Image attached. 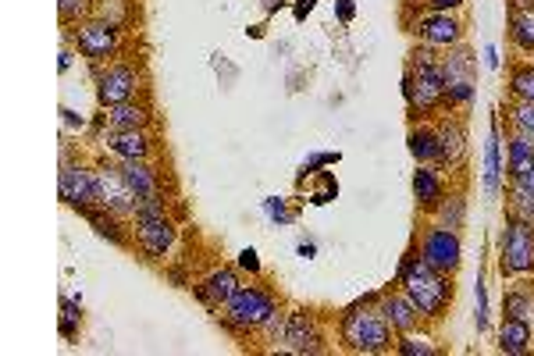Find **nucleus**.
Returning <instances> with one entry per match:
<instances>
[{"label": "nucleus", "instance_id": "obj_1", "mask_svg": "<svg viewBox=\"0 0 534 356\" xmlns=\"http://www.w3.org/2000/svg\"><path fill=\"white\" fill-rule=\"evenodd\" d=\"M399 282L406 285V296L413 300V307L421 310V317H442L449 300H453V285L449 275L435 271L424 257L406 253L403 267H399Z\"/></svg>", "mask_w": 534, "mask_h": 356}, {"label": "nucleus", "instance_id": "obj_2", "mask_svg": "<svg viewBox=\"0 0 534 356\" xmlns=\"http://www.w3.org/2000/svg\"><path fill=\"white\" fill-rule=\"evenodd\" d=\"M403 93L406 104L413 114H428L435 111L445 100V72H442V57L431 54V47L424 43L421 50H413V61L403 75Z\"/></svg>", "mask_w": 534, "mask_h": 356}, {"label": "nucleus", "instance_id": "obj_3", "mask_svg": "<svg viewBox=\"0 0 534 356\" xmlns=\"http://www.w3.org/2000/svg\"><path fill=\"white\" fill-rule=\"evenodd\" d=\"M342 342L353 353H385L392 349V324L381 310H349L342 317Z\"/></svg>", "mask_w": 534, "mask_h": 356}, {"label": "nucleus", "instance_id": "obj_4", "mask_svg": "<svg viewBox=\"0 0 534 356\" xmlns=\"http://www.w3.org/2000/svg\"><path fill=\"white\" fill-rule=\"evenodd\" d=\"M275 300H271V292L257 289H239L232 300L225 303V321L235 324V328H264L271 317H275Z\"/></svg>", "mask_w": 534, "mask_h": 356}, {"label": "nucleus", "instance_id": "obj_5", "mask_svg": "<svg viewBox=\"0 0 534 356\" xmlns=\"http://www.w3.org/2000/svg\"><path fill=\"white\" fill-rule=\"evenodd\" d=\"M502 275H527L534 271V225L531 221L510 218L502 232Z\"/></svg>", "mask_w": 534, "mask_h": 356}, {"label": "nucleus", "instance_id": "obj_6", "mask_svg": "<svg viewBox=\"0 0 534 356\" xmlns=\"http://www.w3.org/2000/svg\"><path fill=\"white\" fill-rule=\"evenodd\" d=\"M136 235L139 243H143L146 253H154V257H164L175 243V228L171 221L164 218L161 203H139L136 211Z\"/></svg>", "mask_w": 534, "mask_h": 356}, {"label": "nucleus", "instance_id": "obj_7", "mask_svg": "<svg viewBox=\"0 0 534 356\" xmlns=\"http://www.w3.org/2000/svg\"><path fill=\"white\" fill-rule=\"evenodd\" d=\"M421 257L428 260L435 271H442V275H453L456 267H460V257H463L460 235H456L453 228H445V225L428 228L424 239H421Z\"/></svg>", "mask_w": 534, "mask_h": 356}, {"label": "nucleus", "instance_id": "obj_8", "mask_svg": "<svg viewBox=\"0 0 534 356\" xmlns=\"http://www.w3.org/2000/svg\"><path fill=\"white\" fill-rule=\"evenodd\" d=\"M93 178H97V200L104 203L107 211L114 214H136L139 211V200L136 193L129 189V182H125L122 168H100L93 171Z\"/></svg>", "mask_w": 534, "mask_h": 356}, {"label": "nucleus", "instance_id": "obj_9", "mask_svg": "<svg viewBox=\"0 0 534 356\" xmlns=\"http://www.w3.org/2000/svg\"><path fill=\"white\" fill-rule=\"evenodd\" d=\"M75 43L79 50L89 57V61H104L118 50V25L114 22H86L79 25V33H75Z\"/></svg>", "mask_w": 534, "mask_h": 356}, {"label": "nucleus", "instance_id": "obj_10", "mask_svg": "<svg viewBox=\"0 0 534 356\" xmlns=\"http://www.w3.org/2000/svg\"><path fill=\"white\" fill-rule=\"evenodd\" d=\"M282 342H285V349H292V353H317V349H321V332H317L314 314H307V310H292V314L285 317Z\"/></svg>", "mask_w": 534, "mask_h": 356}, {"label": "nucleus", "instance_id": "obj_11", "mask_svg": "<svg viewBox=\"0 0 534 356\" xmlns=\"http://www.w3.org/2000/svg\"><path fill=\"white\" fill-rule=\"evenodd\" d=\"M61 196H65V203L79 207V211H86V207L100 203L97 200V178H93V171L75 168V164H65V171H61Z\"/></svg>", "mask_w": 534, "mask_h": 356}, {"label": "nucleus", "instance_id": "obj_12", "mask_svg": "<svg viewBox=\"0 0 534 356\" xmlns=\"http://www.w3.org/2000/svg\"><path fill=\"white\" fill-rule=\"evenodd\" d=\"M413 33L421 36L428 47H456L460 36H463V29L449 11H431V15H424L421 22H417Z\"/></svg>", "mask_w": 534, "mask_h": 356}, {"label": "nucleus", "instance_id": "obj_13", "mask_svg": "<svg viewBox=\"0 0 534 356\" xmlns=\"http://www.w3.org/2000/svg\"><path fill=\"white\" fill-rule=\"evenodd\" d=\"M139 79L136 72H132L129 65H114L107 68L104 75H100V86H97V97L104 107H118L125 104V100H132V93H136Z\"/></svg>", "mask_w": 534, "mask_h": 356}, {"label": "nucleus", "instance_id": "obj_14", "mask_svg": "<svg viewBox=\"0 0 534 356\" xmlns=\"http://www.w3.org/2000/svg\"><path fill=\"white\" fill-rule=\"evenodd\" d=\"M381 317L392 324V332H413L417 321H421V310L413 307L410 296H399V292H389V296H381Z\"/></svg>", "mask_w": 534, "mask_h": 356}, {"label": "nucleus", "instance_id": "obj_15", "mask_svg": "<svg viewBox=\"0 0 534 356\" xmlns=\"http://www.w3.org/2000/svg\"><path fill=\"white\" fill-rule=\"evenodd\" d=\"M122 175L129 182V189L136 193L139 203H161V189H157V178L154 171L146 168L143 161H125L122 164Z\"/></svg>", "mask_w": 534, "mask_h": 356}, {"label": "nucleus", "instance_id": "obj_16", "mask_svg": "<svg viewBox=\"0 0 534 356\" xmlns=\"http://www.w3.org/2000/svg\"><path fill=\"white\" fill-rule=\"evenodd\" d=\"M239 292V278H235V271H214L207 282L196 289V296H200L207 307H221V303H228Z\"/></svg>", "mask_w": 534, "mask_h": 356}, {"label": "nucleus", "instance_id": "obj_17", "mask_svg": "<svg viewBox=\"0 0 534 356\" xmlns=\"http://www.w3.org/2000/svg\"><path fill=\"white\" fill-rule=\"evenodd\" d=\"M410 154L417 157V164H442V143H438V129L428 125H413L410 129Z\"/></svg>", "mask_w": 534, "mask_h": 356}, {"label": "nucleus", "instance_id": "obj_18", "mask_svg": "<svg viewBox=\"0 0 534 356\" xmlns=\"http://www.w3.org/2000/svg\"><path fill=\"white\" fill-rule=\"evenodd\" d=\"M499 349L510 356H520L531 349V324L520 321V317H506L499 328Z\"/></svg>", "mask_w": 534, "mask_h": 356}, {"label": "nucleus", "instance_id": "obj_19", "mask_svg": "<svg viewBox=\"0 0 534 356\" xmlns=\"http://www.w3.org/2000/svg\"><path fill=\"white\" fill-rule=\"evenodd\" d=\"M438 143H442V164H456L467 150V129L456 118L438 125Z\"/></svg>", "mask_w": 534, "mask_h": 356}, {"label": "nucleus", "instance_id": "obj_20", "mask_svg": "<svg viewBox=\"0 0 534 356\" xmlns=\"http://www.w3.org/2000/svg\"><path fill=\"white\" fill-rule=\"evenodd\" d=\"M413 196L421 200V207H435L442 203V178H438L435 164H421L413 175Z\"/></svg>", "mask_w": 534, "mask_h": 356}, {"label": "nucleus", "instance_id": "obj_21", "mask_svg": "<svg viewBox=\"0 0 534 356\" xmlns=\"http://www.w3.org/2000/svg\"><path fill=\"white\" fill-rule=\"evenodd\" d=\"M107 146H111L118 157H125V161H143V157L150 154V143H146V136L139 129H132V132H111Z\"/></svg>", "mask_w": 534, "mask_h": 356}, {"label": "nucleus", "instance_id": "obj_22", "mask_svg": "<svg viewBox=\"0 0 534 356\" xmlns=\"http://www.w3.org/2000/svg\"><path fill=\"white\" fill-rule=\"evenodd\" d=\"M474 65H478V57L470 54V50H453V54L442 57V72L445 82H474Z\"/></svg>", "mask_w": 534, "mask_h": 356}, {"label": "nucleus", "instance_id": "obj_23", "mask_svg": "<svg viewBox=\"0 0 534 356\" xmlns=\"http://www.w3.org/2000/svg\"><path fill=\"white\" fill-rule=\"evenodd\" d=\"M527 168H534V143L527 136H520V132H513L510 154H506V171H510V178H520Z\"/></svg>", "mask_w": 534, "mask_h": 356}, {"label": "nucleus", "instance_id": "obj_24", "mask_svg": "<svg viewBox=\"0 0 534 356\" xmlns=\"http://www.w3.org/2000/svg\"><path fill=\"white\" fill-rule=\"evenodd\" d=\"M107 122H111V132H132V129H143L146 125V107L132 104V100H125V104L111 107V114H107Z\"/></svg>", "mask_w": 534, "mask_h": 356}, {"label": "nucleus", "instance_id": "obj_25", "mask_svg": "<svg viewBox=\"0 0 534 356\" xmlns=\"http://www.w3.org/2000/svg\"><path fill=\"white\" fill-rule=\"evenodd\" d=\"M510 36L524 54H534V11H513Z\"/></svg>", "mask_w": 534, "mask_h": 356}, {"label": "nucleus", "instance_id": "obj_26", "mask_svg": "<svg viewBox=\"0 0 534 356\" xmlns=\"http://www.w3.org/2000/svg\"><path fill=\"white\" fill-rule=\"evenodd\" d=\"M86 221L93 228H97V235H104V239H111V243H118V246H125V235H122V228H118V214L114 211H107V214H100V211H93V207H86Z\"/></svg>", "mask_w": 534, "mask_h": 356}, {"label": "nucleus", "instance_id": "obj_27", "mask_svg": "<svg viewBox=\"0 0 534 356\" xmlns=\"http://www.w3.org/2000/svg\"><path fill=\"white\" fill-rule=\"evenodd\" d=\"M499 175H502V168H499V125H495L492 139H488V150H485V189H488V196L499 193Z\"/></svg>", "mask_w": 534, "mask_h": 356}, {"label": "nucleus", "instance_id": "obj_28", "mask_svg": "<svg viewBox=\"0 0 534 356\" xmlns=\"http://www.w3.org/2000/svg\"><path fill=\"white\" fill-rule=\"evenodd\" d=\"M510 218L531 221L534 225V193L527 186H520V182H513L510 189Z\"/></svg>", "mask_w": 534, "mask_h": 356}, {"label": "nucleus", "instance_id": "obj_29", "mask_svg": "<svg viewBox=\"0 0 534 356\" xmlns=\"http://www.w3.org/2000/svg\"><path fill=\"white\" fill-rule=\"evenodd\" d=\"M506 314H510V317H520V321L531 324V321H534V292H531V289L510 292V296H506Z\"/></svg>", "mask_w": 534, "mask_h": 356}, {"label": "nucleus", "instance_id": "obj_30", "mask_svg": "<svg viewBox=\"0 0 534 356\" xmlns=\"http://www.w3.org/2000/svg\"><path fill=\"white\" fill-rule=\"evenodd\" d=\"M510 89H513V97H517V100H527V104H534V65L513 68Z\"/></svg>", "mask_w": 534, "mask_h": 356}, {"label": "nucleus", "instance_id": "obj_31", "mask_svg": "<svg viewBox=\"0 0 534 356\" xmlns=\"http://www.w3.org/2000/svg\"><path fill=\"white\" fill-rule=\"evenodd\" d=\"M396 349L403 356H435V342L428 339V335H413V332H403V339L396 342Z\"/></svg>", "mask_w": 534, "mask_h": 356}, {"label": "nucleus", "instance_id": "obj_32", "mask_svg": "<svg viewBox=\"0 0 534 356\" xmlns=\"http://www.w3.org/2000/svg\"><path fill=\"white\" fill-rule=\"evenodd\" d=\"M463 214H467V207H463L460 196H449V200L438 203V225L453 228V232L463 225Z\"/></svg>", "mask_w": 534, "mask_h": 356}, {"label": "nucleus", "instance_id": "obj_33", "mask_svg": "<svg viewBox=\"0 0 534 356\" xmlns=\"http://www.w3.org/2000/svg\"><path fill=\"white\" fill-rule=\"evenodd\" d=\"M510 122H513V132H520V136H527L534 143V104H527V100H517V104H513Z\"/></svg>", "mask_w": 534, "mask_h": 356}, {"label": "nucleus", "instance_id": "obj_34", "mask_svg": "<svg viewBox=\"0 0 534 356\" xmlns=\"http://www.w3.org/2000/svg\"><path fill=\"white\" fill-rule=\"evenodd\" d=\"M57 11H61V22H79L89 15V0H57Z\"/></svg>", "mask_w": 534, "mask_h": 356}, {"label": "nucleus", "instance_id": "obj_35", "mask_svg": "<svg viewBox=\"0 0 534 356\" xmlns=\"http://www.w3.org/2000/svg\"><path fill=\"white\" fill-rule=\"evenodd\" d=\"M75 321H79V307L65 303V317H61V335H65V339H72L75 335Z\"/></svg>", "mask_w": 534, "mask_h": 356}, {"label": "nucleus", "instance_id": "obj_36", "mask_svg": "<svg viewBox=\"0 0 534 356\" xmlns=\"http://www.w3.org/2000/svg\"><path fill=\"white\" fill-rule=\"evenodd\" d=\"M431 11H456L463 4V0H424Z\"/></svg>", "mask_w": 534, "mask_h": 356}, {"label": "nucleus", "instance_id": "obj_37", "mask_svg": "<svg viewBox=\"0 0 534 356\" xmlns=\"http://www.w3.org/2000/svg\"><path fill=\"white\" fill-rule=\"evenodd\" d=\"M239 264H243L246 271H260V260H257V253H253V250H243V253H239Z\"/></svg>", "mask_w": 534, "mask_h": 356}, {"label": "nucleus", "instance_id": "obj_38", "mask_svg": "<svg viewBox=\"0 0 534 356\" xmlns=\"http://www.w3.org/2000/svg\"><path fill=\"white\" fill-rule=\"evenodd\" d=\"M485 328V285L478 282V332Z\"/></svg>", "mask_w": 534, "mask_h": 356}, {"label": "nucleus", "instance_id": "obj_39", "mask_svg": "<svg viewBox=\"0 0 534 356\" xmlns=\"http://www.w3.org/2000/svg\"><path fill=\"white\" fill-rule=\"evenodd\" d=\"M513 182H520V186H527V189H531V193H534V168H527L524 175L513 178Z\"/></svg>", "mask_w": 534, "mask_h": 356}]
</instances>
